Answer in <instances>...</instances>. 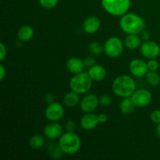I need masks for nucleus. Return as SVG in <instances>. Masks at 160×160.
Segmentation results:
<instances>
[{"mask_svg":"<svg viewBox=\"0 0 160 160\" xmlns=\"http://www.w3.org/2000/svg\"><path fill=\"white\" fill-rule=\"evenodd\" d=\"M44 134L48 140H56L62 134V127L57 122H51L44 128Z\"/></svg>","mask_w":160,"mask_h":160,"instance_id":"11","label":"nucleus"},{"mask_svg":"<svg viewBox=\"0 0 160 160\" xmlns=\"http://www.w3.org/2000/svg\"><path fill=\"white\" fill-rule=\"evenodd\" d=\"M47 152H48V155L51 156L52 159H59L63 156L64 152L62 151V149L59 147V144H56L52 142H50L48 144V147H47Z\"/></svg>","mask_w":160,"mask_h":160,"instance_id":"19","label":"nucleus"},{"mask_svg":"<svg viewBox=\"0 0 160 160\" xmlns=\"http://www.w3.org/2000/svg\"><path fill=\"white\" fill-rule=\"evenodd\" d=\"M34 31L31 26L24 25L22 26L17 31V38L20 42H26L31 40L34 37Z\"/></svg>","mask_w":160,"mask_h":160,"instance_id":"17","label":"nucleus"},{"mask_svg":"<svg viewBox=\"0 0 160 160\" xmlns=\"http://www.w3.org/2000/svg\"><path fill=\"white\" fill-rule=\"evenodd\" d=\"M101 3L106 12L115 17L126 14L131 6V0H102Z\"/></svg>","mask_w":160,"mask_h":160,"instance_id":"4","label":"nucleus"},{"mask_svg":"<svg viewBox=\"0 0 160 160\" xmlns=\"http://www.w3.org/2000/svg\"><path fill=\"white\" fill-rule=\"evenodd\" d=\"M147 67H148V70L150 71H156L159 67V63L157 60H155V59H150L147 62Z\"/></svg>","mask_w":160,"mask_h":160,"instance_id":"26","label":"nucleus"},{"mask_svg":"<svg viewBox=\"0 0 160 160\" xmlns=\"http://www.w3.org/2000/svg\"><path fill=\"white\" fill-rule=\"evenodd\" d=\"M146 81L150 85L156 87L159 85L160 83V76L156 71H150L148 70V73H146Z\"/></svg>","mask_w":160,"mask_h":160,"instance_id":"23","label":"nucleus"},{"mask_svg":"<svg viewBox=\"0 0 160 160\" xmlns=\"http://www.w3.org/2000/svg\"><path fill=\"white\" fill-rule=\"evenodd\" d=\"M120 26L122 31L128 34H138L145 29V23L138 14L127 12L120 18Z\"/></svg>","mask_w":160,"mask_h":160,"instance_id":"1","label":"nucleus"},{"mask_svg":"<svg viewBox=\"0 0 160 160\" xmlns=\"http://www.w3.org/2000/svg\"><path fill=\"white\" fill-rule=\"evenodd\" d=\"M98 120H99V123H104L107 121L108 120V117L106 113H100L98 115Z\"/></svg>","mask_w":160,"mask_h":160,"instance_id":"34","label":"nucleus"},{"mask_svg":"<svg viewBox=\"0 0 160 160\" xmlns=\"http://www.w3.org/2000/svg\"><path fill=\"white\" fill-rule=\"evenodd\" d=\"M99 99L98 97L94 94H88L82 98L80 102V106L83 112H92L97 109L99 105Z\"/></svg>","mask_w":160,"mask_h":160,"instance_id":"10","label":"nucleus"},{"mask_svg":"<svg viewBox=\"0 0 160 160\" xmlns=\"http://www.w3.org/2000/svg\"><path fill=\"white\" fill-rule=\"evenodd\" d=\"M142 39H143V40L145 41V42H146V41L149 40L150 34L148 32V31H143L142 32Z\"/></svg>","mask_w":160,"mask_h":160,"instance_id":"35","label":"nucleus"},{"mask_svg":"<svg viewBox=\"0 0 160 160\" xmlns=\"http://www.w3.org/2000/svg\"><path fill=\"white\" fill-rule=\"evenodd\" d=\"M84 66L85 67H92V66H94L95 64V60L94 59V57L92 56H87L85 57V59H84Z\"/></svg>","mask_w":160,"mask_h":160,"instance_id":"29","label":"nucleus"},{"mask_svg":"<svg viewBox=\"0 0 160 160\" xmlns=\"http://www.w3.org/2000/svg\"><path fill=\"white\" fill-rule=\"evenodd\" d=\"M45 102L48 103V104H51V103L54 102H55V96L51 92H48V93L45 94Z\"/></svg>","mask_w":160,"mask_h":160,"instance_id":"32","label":"nucleus"},{"mask_svg":"<svg viewBox=\"0 0 160 160\" xmlns=\"http://www.w3.org/2000/svg\"><path fill=\"white\" fill-rule=\"evenodd\" d=\"M141 53L146 59H156L159 56L160 48L156 42L148 40L141 45Z\"/></svg>","mask_w":160,"mask_h":160,"instance_id":"9","label":"nucleus"},{"mask_svg":"<svg viewBox=\"0 0 160 160\" xmlns=\"http://www.w3.org/2000/svg\"><path fill=\"white\" fill-rule=\"evenodd\" d=\"M6 76V70L2 64H0V81H3Z\"/></svg>","mask_w":160,"mask_h":160,"instance_id":"33","label":"nucleus"},{"mask_svg":"<svg viewBox=\"0 0 160 160\" xmlns=\"http://www.w3.org/2000/svg\"><path fill=\"white\" fill-rule=\"evenodd\" d=\"M156 134H157L158 137L160 138V123H158L157 127H156Z\"/></svg>","mask_w":160,"mask_h":160,"instance_id":"36","label":"nucleus"},{"mask_svg":"<svg viewBox=\"0 0 160 160\" xmlns=\"http://www.w3.org/2000/svg\"><path fill=\"white\" fill-rule=\"evenodd\" d=\"M112 92L117 96L125 98L131 97L136 91V83L128 75H120L113 81L112 84Z\"/></svg>","mask_w":160,"mask_h":160,"instance_id":"2","label":"nucleus"},{"mask_svg":"<svg viewBox=\"0 0 160 160\" xmlns=\"http://www.w3.org/2000/svg\"><path fill=\"white\" fill-rule=\"evenodd\" d=\"M150 118H151V120L153 122V123H160V109H156V110H154L150 115Z\"/></svg>","mask_w":160,"mask_h":160,"instance_id":"28","label":"nucleus"},{"mask_svg":"<svg viewBox=\"0 0 160 160\" xmlns=\"http://www.w3.org/2000/svg\"><path fill=\"white\" fill-rule=\"evenodd\" d=\"M45 144V139L42 135H36L32 136L29 140V146L32 149L38 150L43 147Z\"/></svg>","mask_w":160,"mask_h":160,"instance_id":"22","label":"nucleus"},{"mask_svg":"<svg viewBox=\"0 0 160 160\" xmlns=\"http://www.w3.org/2000/svg\"><path fill=\"white\" fill-rule=\"evenodd\" d=\"M99 102L101 104V106L107 107V106H110L111 103H112V98L109 95H104L100 98Z\"/></svg>","mask_w":160,"mask_h":160,"instance_id":"27","label":"nucleus"},{"mask_svg":"<svg viewBox=\"0 0 160 160\" xmlns=\"http://www.w3.org/2000/svg\"><path fill=\"white\" fill-rule=\"evenodd\" d=\"M124 44L117 37H111L106 41L103 45L104 52L111 58H117L123 53Z\"/></svg>","mask_w":160,"mask_h":160,"instance_id":"6","label":"nucleus"},{"mask_svg":"<svg viewBox=\"0 0 160 160\" xmlns=\"http://www.w3.org/2000/svg\"><path fill=\"white\" fill-rule=\"evenodd\" d=\"M76 129V123L73 120H69L66 123V130L69 132H74Z\"/></svg>","mask_w":160,"mask_h":160,"instance_id":"30","label":"nucleus"},{"mask_svg":"<svg viewBox=\"0 0 160 160\" xmlns=\"http://www.w3.org/2000/svg\"><path fill=\"white\" fill-rule=\"evenodd\" d=\"M81 126L85 131H92L94 130L98 125L99 120H98V115L93 113V112H87L84 114L81 119Z\"/></svg>","mask_w":160,"mask_h":160,"instance_id":"13","label":"nucleus"},{"mask_svg":"<svg viewBox=\"0 0 160 160\" xmlns=\"http://www.w3.org/2000/svg\"><path fill=\"white\" fill-rule=\"evenodd\" d=\"M124 45L128 49H137L141 45V38L138 34H128L125 38Z\"/></svg>","mask_w":160,"mask_h":160,"instance_id":"21","label":"nucleus"},{"mask_svg":"<svg viewBox=\"0 0 160 160\" xmlns=\"http://www.w3.org/2000/svg\"><path fill=\"white\" fill-rule=\"evenodd\" d=\"M41 6L45 9H52L59 3V0H39Z\"/></svg>","mask_w":160,"mask_h":160,"instance_id":"25","label":"nucleus"},{"mask_svg":"<svg viewBox=\"0 0 160 160\" xmlns=\"http://www.w3.org/2000/svg\"><path fill=\"white\" fill-rule=\"evenodd\" d=\"M135 107L136 106L133 102L131 97H125L120 102V109L122 113L123 114L128 115V114L131 113V112H134Z\"/></svg>","mask_w":160,"mask_h":160,"instance_id":"20","label":"nucleus"},{"mask_svg":"<svg viewBox=\"0 0 160 160\" xmlns=\"http://www.w3.org/2000/svg\"><path fill=\"white\" fill-rule=\"evenodd\" d=\"M6 53H7V50H6V45L2 42L0 44V61L1 62H2L5 59L6 56Z\"/></svg>","mask_w":160,"mask_h":160,"instance_id":"31","label":"nucleus"},{"mask_svg":"<svg viewBox=\"0 0 160 160\" xmlns=\"http://www.w3.org/2000/svg\"><path fill=\"white\" fill-rule=\"evenodd\" d=\"M58 144L64 154L73 155L81 148V142L78 134L74 132L67 131L60 136Z\"/></svg>","mask_w":160,"mask_h":160,"instance_id":"3","label":"nucleus"},{"mask_svg":"<svg viewBox=\"0 0 160 160\" xmlns=\"http://www.w3.org/2000/svg\"><path fill=\"white\" fill-rule=\"evenodd\" d=\"M88 50L90 53L93 56H98L104 51L103 46L98 42H93L88 45Z\"/></svg>","mask_w":160,"mask_h":160,"instance_id":"24","label":"nucleus"},{"mask_svg":"<svg viewBox=\"0 0 160 160\" xmlns=\"http://www.w3.org/2000/svg\"><path fill=\"white\" fill-rule=\"evenodd\" d=\"M84 60L78 57H72L67 62V68L70 73L73 74L80 73L84 71Z\"/></svg>","mask_w":160,"mask_h":160,"instance_id":"16","label":"nucleus"},{"mask_svg":"<svg viewBox=\"0 0 160 160\" xmlns=\"http://www.w3.org/2000/svg\"><path fill=\"white\" fill-rule=\"evenodd\" d=\"M101 21L95 16H91L86 18L83 23V30L87 34H94L99 30Z\"/></svg>","mask_w":160,"mask_h":160,"instance_id":"14","label":"nucleus"},{"mask_svg":"<svg viewBox=\"0 0 160 160\" xmlns=\"http://www.w3.org/2000/svg\"><path fill=\"white\" fill-rule=\"evenodd\" d=\"M88 73L93 81L100 82L102 81L106 77V70L102 65L95 64L92 67L88 68Z\"/></svg>","mask_w":160,"mask_h":160,"instance_id":"15","label":"nucleus"},{"mask_svg":"<svg viewBox=\"0 0 160 160\" xmlns=\"http://www.w3.org/2000/svg\"><path fill=\"white\" fill-rule=\"evenodd\" d=\"M131 97L136 107L139 108L148 106L152 99V95L151 92L146 89L136 90Z\"/></svg>","mask_w":160,"mask_h":160,"instance_id":"7","label":"nucleus"},{"mask_svg":"<svg viewBox=\"0 0 160 160\" xmlns=\"http://www.w3.org/2000/svg\"><path fill=\"white\" fill-rule=\"evenodd\" d=\"M129 70L131 74L137 78H142L146 75L148 73V69L147 67V63L141 59H133L129 64Z\"/></svg>","mask_w":160,"mask_h":160,"instance_id":"12","label":"nucleus"},{"mask_svg":"<svg viewBox=\"0 0 160 160\" xmlns=\"http://www.w3.org/2000/svg\"><path fill=\"white\" fill-rule=\"evenodd\" d=\"M64 115V109L59 102L48 104L45 109V117L50 122H57L62 118Z\"/></svg>","mask_w":160,"mask_h":160,"instance_id":"8","label":"nucleus"},{"mask_svg":"<svg viewBox=\"0 0 160 160\" xmlns=\"http://www.w3.org/2000/svg\"><path fill=\"white\" fill-rule=\"evenodd\" d=\"M92 80L85 72L74 74L70 81V88L71 91L78 94H85L91 89L92 85Z\"/></svg>","mask_w":160,"mask_h":160,"instance_id":"5","label":"nucleus"},{"mask_svg":"<svg viewBox=\"0 0 160 160\" xmlns=\"http://www.w3.org/2000/svg\"><path fill=\"white\" fill-rule=\"evenodd\" d=\"M79 94L75 92H70L65 95L63 98V103L67 107L73 108L80 103Z\"/></svg>","mask_w":160,"mask_h":160,"instance_id":"18","label":"nucleus"}]
</instances>
